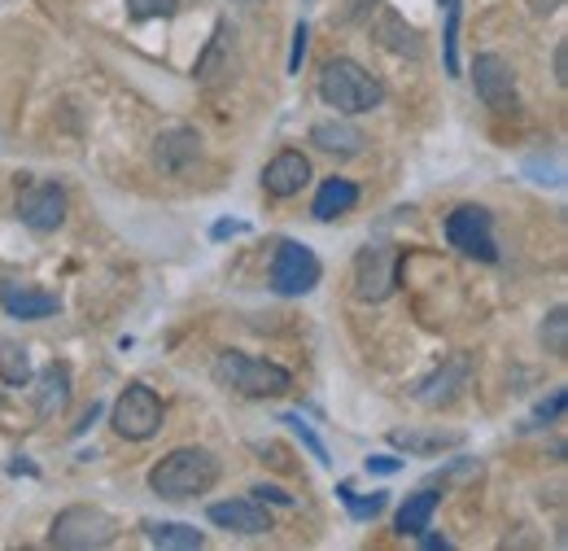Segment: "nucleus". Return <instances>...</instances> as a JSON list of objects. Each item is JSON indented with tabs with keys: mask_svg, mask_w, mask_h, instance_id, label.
Masks as SVG:
<instances>
[{
	"mask_svg": "<svg viewBox=\"0 0 568 551\" xmlns=\"http://www.w3.org/2000/svg\"><path fill=\"white\" fill-rule=\"evenodd\" d=\"M219 482V460L202 447H180L149 469V490L162 499H197Z\"/></svg>",
	"mask_w": 568,
	"mask_h": 551,
	"instance_id": "obj_1",
	"label": "nucleus"
},
{
	"mask_svg": "<svg viewBox=\"0 0 568 551\" xmlns=\"http://www.w3.org/2000/svg\"><path fill=\"white\" fill-rule=\"evenodd\" d=\"M320 97L342 114H367L385 101V83L351 58H333L320 74Z\"/></svg>",
	"mask_w": 568,
	"mask_h": 551,
	"instance_id": "obj_2",
	"label": "nucleus"
},
{
	"mask_svg": "<svg viewBox=\"0 0 568 551\" xmlns=\"http://www.w3.org/2000/svg\"><path fill=\"white\" fill-rule=\"evenodd\" d=\"M214 381L245 394V399H281L293 385V377L281 363H267V359H254V354H241V350H223L214 359Z\"/></svg>",
	"mask_w": 568,
	"mask_h": 551,
	"instance_id": "obj_3",
	"label": "nucleus"
},
{
	"mask_svg": "<svg viewBox=\"0 0 568 551\" xmlns=\"http://www.w3.org/2000/svg\"><path fill=\"white\" fill-rule=\"evenodd\" d=\"M119 539V521L101 508H88V503H74L67 512L53 517V530H49V543L67 551H101Z\"/></svg>",
	"mask_w": 568,
	"mask_h": 551,
	"instance_id": "obj_4",
	"label": "nucleus"
},
{
	"mask_svg": "<svg viewBox=\"0 0 568 551\" xmlns=\"http://www.w3.org/2000/svg\"><path fill=\"white\" fill-rule=\"evenodd\" d=\"M114 433L119 438H128V442H144V438H153L158 429H162V399L149 390V385H128L123 394H119V403H114Z\"/></svg>",
	"mask_w": 568,
	"mask_h": 551,
	"instance_id": "obj_5",
	"label": "nucleus"
},
{
	"mask_svg": "<svg viewBox=\"0 0 568 551\" xmlns=\"http://www.w3.org/2000/svg\"><path fill=\"white\" fill-rule=\"evenodd\" d=\"M446 241L468 254V259H481V263H495L498 246H495V223H490V210L486 207H459L446 219Z\"/></svg>",
	"mask_w": 568,
	"mask_h": 551,
	"instance_id": "obj_6",
	"label": "nucleus"
},
{
	"mask_svg": "<svg viewBox=\"0 0 568 551\" xmlns=\"http://www.w3.org/2000/svg\"><path fill=\"white\" fill-rule=\"evenodd\" d=\"M320 259H315V250H306L302 241H281V250H276V263H272V289L284 293V298H302V293H311L315 284H320Z\"/></svg>",
	"mask_w": 568,
	"mask_h": 551,
	"instance_id": "obj_7",
	"label": "nucleus"
},
{
	"mask_svg": "<svg viewBox=\"0 0 568 551\" xmlns=\"http://www.w3.org/2000/svg\"><path fill=\"white\" fill-rule=\"evenodd\" d=\"M398 284V254L389 246H363L355 254V298L385 302Z\"/></svg>",
	"mask_w": 568,
	"mask_h": 551,
	"instance_id": "obj_8",
	"label": "nucleus"
},
{
	"mask_svg": "<svg viewBox=\"0 0 568 551\" xmlns=\"http://www.w3.org/2000/svg\"><path fill=\"white\" fill-rule=\"evenodd\" d=\"M18 219L31 232H58L67 223V189L62 184H31L18 193Z\"/></svg>",
	"mask_w": 568,
	"mask_h": 551,
	"instance_id": "obj_9",
	"label": "nucleus"
},
{
	"mask_svg": "<svg viewBox=\"0 0 568 551\" xmlns=\"http://www.w3.org/2000/svg\"><path fill=\"white\" fill-rule=\"evenodd\" d=\"M473 83H477V97L490 106V110H511L516 106V74L511 62L498 58V53H481L473 62Z\"/></svg>",
	"mask_w": 568,
	"mask_h": 551,
	"instance_id": "obj_10",
	"label": "nucleus"
},
{
	"mask_svg": "<svg viewBox=\"0 0 568 551\" xmlns=\"http://www.w3.org/2000/svg\"><path fill=\"white\" fill-rule=\"evenodd\" d=\"M197 153H202V137H197L193 128H162L158 140H153V162H158V171H166V176L189 171V167L197 162Z\"/></svg>",
	"mask_w": 568,
	"mask_h": 551,
	"instance_id": "obj_11",
	"label": "nucleus"
},
{
	"mask_svg": "<svg viewBox=\"0 0 568 551\" xmlns=\"http://www.w3.org/2000/svg\"><path fill=\"white\" fill-rule=\"evenodd\" d=\"M311 184V162L297 149H281L267 167H263V189L272 198H297Z\"/></svg>",
	"mask_w": 568,
	"mask_h": 551,
	"instance_id": "obj_12",
	"label": "nucleus"
},
{
	"mask_svg": "<svg viewBox=\"0 0 568 551\" xmlns=\"http://www.w3.org/2000/svg\"><path fill=\"white\" fill-rule=\"evenodd\" d=\"M0 307H4L13 320H44V315H58V311H62L58 293H44V289L22 284V280H4V284H0Z\"/></svg>",
	"mask_w": 568,
	"mask_h": 551,
	"instance_id": "obj_13",
	"label": "nucleus"
},
{
	"mask_svg": "<svg viewBox=\"0 0 568 551\" xmlns=\"http://www.w3.org/2000/svg\"><path fill=\"white\" fill-rule=\"evenodd\" d=\"M211 521L219 530H232V534H272V517L258 499H227V503H211Z\"/></svg>",
	"mask_w": 568,
	"mask_h": 551,
	"instance_id": "obj_14",
	"label": "nucleus"
},
{
	"mask_svg": "<svg viewBox=\"0 0 568 551\" xmlns=\"http://www.w3.org/2000/svg\"><path fill=\"white\" fill-rule=\"evenodd\" d=\"M468 385V359L464 354H455L442 372H433L425 385L416 390V399L425 403V408H446V403H455V394Z\"/></svg>",
	"mask_w": 568,
	"mask_h": 551,
	"instance_id": "obj_15",
	"label": "nucleus"
},
{
	"mask_svg": "<svg viewBox=\"0 0 568 551\" xmlns=\"http://www.w3.org/2000/svg\"><path fill=\"white\" fill-rule=\"evenodd\" d=\"M372 36L389 49V53H398V58H420L425 53V44H420V31L416 27H407L394 9H385L381 18H376V27H372Z\"/></svg>",
	"mask_w": 568,
	"mask_h": 551,
	"instance_id": "obj_16",
	"label": "nucleus"
},
{
	"mask_svg": "<svg viewBox=\"0 0 568 551\" xmlns=\"http://www.w3.org/2000/svg\"><path fill=\"white\" fill-rule=\"evenodd\" d=\"M311 144L324 149V153H337V158H358L367 149V137L358 132L355 123H315Z\"/></svg>",
	"mask_w": 568,
	"mask_h": 551,
	"instance_id": "obj_17",
	"label": "nucleus"
},
{
	"mask_svg": "<svg viewBox=\"0 0 568 551\" xmlns=\"http://www.w3.org/2000/svg\"><path fill=\"white\" fill-rule=\"evenodd\" d=\"M227 49H232V27H227V22H219V27H214V36H211V44H206V53L197 58V70H193V74H197V83H206V88H211V83H219L223 74H232V58H227Z\"/></svg>",
	"mask_w": 568,
	"mask_h": 551,
	"instance_id": "obj_18",
	"label": "nucleus"
},
{
	"mask_svg": "<svg viewBox=\"0 0 568 551\" xmlns=\"http://www.w3.org/2000/svg\"><path fill=\"white\" fill-rule=\"evenodd\" d=\"M67 403H71V372H67V363H49V368H44V377H40L36 412L49 420V415L62 412Z\"/></svg>",
	"mask_w": 568,
	"mask_h": 551,
	"instance_id": "obj_19",
	"label": "nucleus"
},
{
	"mask_svg": "<svg viewBox=\"0 0 568 551\" xmlns=\"http://www.w3.org/2000/svg\"><path fill=\"white\" fill-rule=\"evenodd\" d=\"M149 543L162 551H197L206 548V534L193 530V525H180V521H162V525H144Z\"/></svg>",
	"mask_w": 568,
	"mask_h": 551,
	"instance_id": "obj_20",
	"label": "nucleus"
},
{
	"mask_svg": "<svg viewBox=\"0 0 568 551\" xmlns=\"http://www.w3.org/2000/svg\"><path fill=\"white\" fill-rule=\"evenodd\" d=\"M355 202H358V189H355V184H351V180H337V176H333V180H324V189H320V198H315L311 214L328 223V219L346 214V210L355 207Z\"/></svg>",
	"mask_w": 568,
	"mask_h": 551,
	"instance_id": "obj_21",
	"label": "nucleus"
},
{
	"mask_svg": "<svg viewBox=\"0 0 568 551\" xmlns=\"http://www.w3.org/2000/svg\"><path fill=\"white\" fill-rule=\"evenodd\" d=\"M433 512H437V494H433V490L407 494V503L398 508V534H425Z\"/></svg>",
	"mask_w": 568,
	"mask_h": 551,
	"instance_id": "obj_22",
	"label": "nucleus"
},
{
	"mask_svg": "<svg viewBox=\"0 0 568 551\" xmlns=\"http://www.w3.org/2000/svg\"><path fill=\"white\" fill-rule=\"evenodd\" d=\"M464 433H450V429H433V433H412V429H394V447H407L416 455H433V451H446V447H459Z\"/></svg>",
	"mask_w": 568,
	"mask_h": 551,
	"instance_id": "obj_23",
	"label": "nucleus"
},
{
	"mask_svg": "<svg viewBox=\"0 0 568 551\" xmlns=\"http://www.w3.org/2000/svg\"><path fill=\"white\" fill-rule=\"evenodd\" d=\"M0 381L4 385H27L31 381V359L13 342H0Z\"/></svg>",
	"mask_w": 568,
	"mask_h": 551,
	"instance_id": "obj_24",
	"label": "nucleus"
},
{
	"mask_svg": "<svg viewBox=\"0 0 568 551\" xmlns=\"http://www.w3.org/2000/svg\"><path fill=\"white\" fill-rule=\"evenodd\" d=\"M542 345H547L556 359L568 354V307H556V311L547 315V324H542Z\"/></svg>",
	"mask_w": 568,
	"mask_h": 551,
	"instance_id": "obj_25",
	"label": "nucleus"
},
{
	"mask_svg": "<svg viewBox=\"0 0 568 551\" xmlns=\"http://www.w3.org/2000/svg\"><path fill=\"white\" fill-rule=\"evenodd\" d=\"M281 420L288 424V429H293V433H297V438H302V447H306V451H311V455H315L320 464H333V460H328V447H324V442L315 438V429H311V424H306L302 415L288 412V415H281Z\"/></svg>",
	"mask_w": 568,
	"mask_h": 551,
	"instance_id": "obj_26",
	"label": "nucleus"
},
{
	"mask_svg": "<svg viewBox=\"0 0 568 551\" xmlns=\"http://www.w3.org/2000/svg\"><path fill=\"white\" fill-rule=\"evenodd\" d=\"M459 0H450L446 4V70L450 74H459Z\"/></svg>",
	"mask_w": 568,
	"mask_h": 551,
	"instance_id": "obj_27",
	"label": "nucleus"
},
{
	"mask_svg": "<svg viewBox=\"0 0 568 551\" xmlns=\"http://www.w3.org/2000/svg\"><path fill=\"white\" fill-rule=\"evenodd\" d=\"M337 494H342V503H346V508L355 512L358 521H367V517H376V512L385 508V494H372V499H358V494H355V490H351V485H342Z\"/></svg>",
	"mask_w": 568,
	"mask_h": 551,
	"instance_id": "obj_28",
	"label": "nucleus"
},
{
	"mask_svg": "<svg viewBox=\"0 0 568 551\" xmlns=\"http://www.w3.org/2000/svg\"><path fill=\"white\" fill-rule=\"evenodd\" d=\"M128 13L132 18H166V13H175V0H128Z\"/></svg>",
	"mask_w": 568,
	"mask_h": 551,
	"instance_id": "obj_29",
	"label": "nucleus"
},
{
	"mask_svg": "<svg viewBox=\"0 0 568 551\" xmlns=\"http://www.w3.org/2000/svg\"><path fill=\"white\" fill-rule=\"evenodd\" d=\"M565 403H568V394H565V390H556V394H551V403H538V412H534V420H529V429H542V424L560 420Z\"/></svg>",
	"mask_w": 568,
	"mask_h": 551,
	"instance_id": "obj_30",
	"label": "nucleus"
},
{
	"mask_svg": "<svg viewBox=\"0 0 568 551\" xmlns=\"http://www.w3.org/2000/svg\"><path fill=\"white\" fill-rule=\"evenodd\" d=\"M254 499L258 503H281V508H293V494H284L276 485H254Z\"/></svg>",
	"mask_w": 568,
	"mask_h": 551,
	"instance_id": "obj_31",
	"label": "nucleus"
},
{
	"mask_svg": "<svg viewBox=\"0 0 568 551\" xmlns=\"http://www.w3.org/2000/svg\"><path fill=\"white\" fill-rule=\"evenodd\" d=\"M306 36H311V31H306V22H297V27H293V58H288V70L302 67V53H306Z\"/></svg>",
	"mask_w": 568,
	"mask_h": 551,
	"instance_id": "obj_32",
	"label": "nucleus"
},
{
	"mask_svg": "<svg viewBox=\"0 0 568 551\" xmlns=\"http://www.w3.org/2000/svg\"><path fill=\"white\" fill-rule=\"evenodd\" d=\"M398 469H403V464H398L394 455H372V460H367V473H398Z\"/></svg>",
	"mask_w": 568,
	"mask_h": 551,
	"instance_id": "obj_33",
	"label": "nucleus"
},
{
	"mask_svg": "<svg viewBox=\"0 0 568 551\" xmlns=\"http://www.w3.org/2000/svg\"><path fill=\"white\" fill-rule=\"evenodd\" d=\"M556 79H560V83H568V44H560V49H556Z\"/></svg>",
	"mask_w": 568,
	"mask_h": 551,
	"instance_id": "obj_34",
	"label": "nucleus"
},
{
	"mask_svg": "<svg viewBox=\"0 0 568 551\" xmlns=\"http://www.w3.org/2000/svg\"><path fill=\"white\" fill-rule=\"evenodd\" d=\"M525 4H529L534 13H556V9L565 4V0H525Z\"/></svg>",
	"mask_w": 568,
	"mask_h": 551,
	"instance_id": "obj_35",
	"label": "nucleus"
},
{
	"mask_svg": "<svg viewBox=\"0 0 568 551\" xmlns=\"http://www.w3.org/2000/svg\"><path fill=\"white\" fill-rule=\"evenodd\" d=\"M232 232H245L241 223H214V237H232Z\"/></svg>",
	"mask_w": 568,
	"mask_h": 551,
	"instance_id": "obj_36",
	"label": "nucleus"
},
{
	"mask_svg": "<svg viewBox=\"0 0 568 551\" xmlns=\"http://www.w3.org/2000/svg\"><path fill=\"white\" fill-rule=\"evenodd\" d=\"M9 469H13V473H31V464H27L22 455H13V460H9Z\"/></svg>",
	"mask_w": 568,
	"mask_h": 551,
	"instance_id": "obj_37",
	"label": "nucleus"
},
{
	"mask_svg": "<svg viewBox=\"0 0 568 551\" xmlns=\"http://www.w3.org/2000/svg\"><path fill=\"white\" fill-rule=\"evenodd\" d=\"M241 4H258V0H241Z\"/></svg>",
	"mask_w": 568,
	"mask_h": 551,
	"instance_id": "obj_38",
	"label": "nucleus"
}]
</instances>
